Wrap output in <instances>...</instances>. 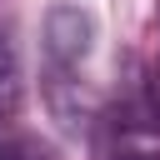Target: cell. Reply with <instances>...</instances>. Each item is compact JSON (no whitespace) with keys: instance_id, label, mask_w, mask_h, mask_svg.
Here are the masks:
<instances>
[{"instance_id":"6da1fadb","label":"cell","mask_w":160,"mask_h":160,"mask_svg":"<svg viewBox=\"0 0 160 160\" xmlns=\"http://www.w3.org/2000/svg\"><path fill=\"white\" fill-rule=\"evenodd\" d=\"M95 50V15L80 5H50L45 15V60L60 70H80V60Z\"/></svg>"},{"instance_id":"7a4b0ae2","label":"cell","mask_w":160,"mask_h":160,"mask_svg":"<svg viewBox=\"0 0 160 160\" xmlns=\"http://www.w3.org/2000/svg\"><path fill=\"white\" fill-rule=\"evenodd\" d=\"M45 105H50V115H55V125H60L65 135L90 130V120H95V110H100L95 95H90V85L75 80V70H60V65L45 70Z\"/></svg>"},{"instance_id":"3957f363","label":"cell","mask_w":160,"mask_h":160,"mask_svg":"<svg viewBox=\"0 0 160 160\" xmlns=\"http://www.w3.org/2000/svg\"><path fill=\"white\" fill-rule=\"evenodd\" d=\"M25 100V75H20V50L10 40V30L0 25V120H10Z\"/></svg>"},{"instance_id":"277c9868","label":"cell","mask_w":160,"mask_h":160,"mask_svg":"<svg viewBox=\"0 0 160 160\" xmlns=\"http://www.w3.org/2000/svg\"><path fill=\"white\" fill-rule=\"evenodd\" d=\"M110 160H160V150H155L150 140H125V145H120Z\"/></svg>"},{"instance_id":"5b68a950","label":"cell","mask_w":160,"mask_h":160,"mask_svg":"<svg viewBox=\"0 0 160 160\" xmlns=\"http://www.w3.org/2000/svg\"><path fill=\"white\" fill-rule=\"evenodd\" d=\"M0 160H25V150H20V145H10V140H0Z\"/></svg>"}]
</instances>
